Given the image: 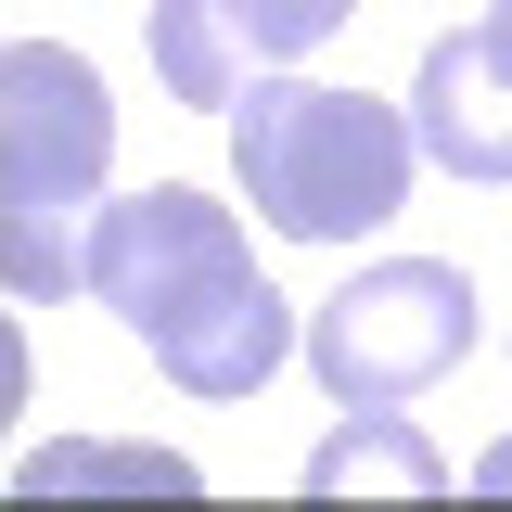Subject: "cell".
<instances>
[{
  "instance_id": "ba28073f",
  "label": "cell",
  "mask_w": 512,
  "mask_h": 512,
  "mask_svg": "<svg viewBox=\"0 0 512 512\" xmlns=\"http://www.w3.org/2000/svg\"><path fill=\"white\" fill-rule=\"evenodd\" d=\"M13 487L26 500H52V487H192V461L180 448H77V436H52V448L13 461Z\"/></svg>"
},
{
  "instance_id": "30bf717a",
  "label": "cell",
  "mask_w": 512,
  "mask_h": 512,
  "mask_svg": "<svg viewBox=\"0 0 512 512\" xmlns=\"http://www.w3.org/2000/svg\"><path fill=\"white\" fill-rule=\"evenodd\" d=\"M487 39H500V52H512V0H487Z\"/></svg>"
},
{
  "instance_id": "9c48e42d",
  "label": "cell",
  "mask_w": 512,
  "mask_h": 512,
  "mask_svg": "<svg viewBox=\"0 0 512 512\" xmlns=\"http://www.w3.org/2000/svg\"><path fill=\"white\" fill-rule=\"evenodd\" d=\"M474 487H487V500H512V436L487 448V461H474Z\"/></svg>"
},
{
  "instance_id": "3957f363",
  "label": "cell",
  "mask_w": 512,
  "mask_h": 512,
  "mask_svg": "<svg viewBox=\"0 0 512 512\" xmlns=\"http://www.w3.org/2000/svg\"><path fill=\"white\" fill-rule=\"evenodd\" d=\"M410 167H423L410 103L320 90V77H256L231 103V180H244V205L282 244H359V231H384L410 205Z\"/></svg>"
},
{
  "instance_id": "5b68a950",
  "label": "cell",
  "mask_w": 512,
  "mask_h": 512,
  "mask_svg": "<svg viewBox=\"0 0 512 512\" xmlns=\"http://www.w3.org/2000/svg\"><path fill=\"white\" fill-rule=\"evenodd\" d=\"M359 0H141V39H154V77L192 116H231L256 77H282L295 52H320Z\"/></svg>"
},
{
  "instance_id": "7a4b0ae2",
  "label": "cell",
  "mask_w": 512,
  "mask_h": 512,
  "mask_svg": "<svg viewBox=\"0 0 512 512\" xmlns=\"http://www.w3.org/2000/svg\"><path fill=\"white\" fill-rule=\"evenodd\" d=\"M103 167H116L103 64L64 39H13L0 52V282H13V308H64L90 282Z\"/></svg>"
},
{
  "instance_id": "8992f818",
  "label": "cell",
  "mask_w": 512,
  "mask_h": 512,
  "mask_svg": "<svg viewBox=\"0 0 512 512\" xmlns=\"http://www.w3.org/2000/svg\"><path fill=\"white\" fill-rule=\"evenodd\" d=\"M410 128H423V167H448V180H474V192H512V52L487 26L423 39V64H410Z\"/></svg>"
},
{
  "instance_id": "52a82bcc",
  "label": "cell",
  "mask_w": 512,
  "mask_h": 512,
  "mask_svg": "<svg viewBox=\"0 0 512 512\" xmlns=\"http://www.w3.org/2000/svg\"><path fill=\"white\" fill-rule=\"evenodd\" d=\"M359 487H384V500H448L461 474H448V448L423 436L410 410H346V423L308 448V500H359Z\"/></svg>"
},
{
  "instance_id": "6da1fadb",
  "label": "cell",
  "mask_w": 512,
  "mask_h": 512,
  "mask_svg": "<svg viewBox=\"0 0 512 512\" xmlns=\"http://www.w3.org/2000/svg\"><path fill=\"white\" fill-rule=\"evenodd\" d=\"M90 295L154 346V372L180 397H218V410L295 359V295L256 269L244 218L192 180H154L90 218Z\"/></svg>"
},
{
  "instance_id": "277c9868",
  "label": "cell",
  "mask_w": 512,
  "mask_h": 512,
  "mask_svg": "<svg viewBox=\"0 0 512 512\" xmlns=\"http://www.w3.org/2000/svg\"><path fill=\"white\" fill-rule=\"evenodd\" d=\"M474 333L487 320H474L461 256H372L308 308V372L333 410H410L423 384H448L474 359Z\"/></svg>"
}]
</instances>
